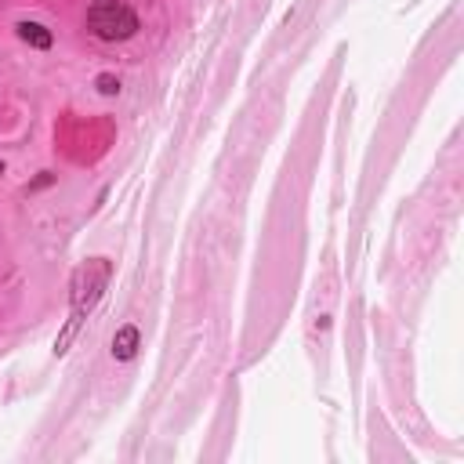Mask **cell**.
Instances as JSON below:
<instances>
[{
    "instance_id": "1",
    "label": "cell",
    "mask_w": 464,
    "mask_h": 464,
    "mask_svg": "<svg viewBox=\"0 0 464 464\" xmlns=\"http://www.w3.org/2000/svg\"><path fill=\"white\" fill-rule=\"evenodd\" d=\"M87 25L98 40H127L138 29V14L120 0H102L87 11Z\"/></svg>"
},
{
    "instance_id": "2",
    "label": "cell",
    "mask_w": 464,
    "mask_h": 464,
    "mask_svg": "<svg viewBox=\"0 0 464 464\" xmlns=\"http://www.w3.org/2000/svg\"><path fill=\"white\" fill-rule=\"evenodd\" d=\"M138 352V326H120L112 337V355L116 359H130Z\"/></svg>"
},
{
    "instance_id": "3",
    "label": "cell",
    "mask_w": 464,
    "mask_h": 464,
    "mask_svg": "<svg viewBox=\"0 0 464 464\" xmlns=\"http://www.w3.org/2000/svg\"><path fill=\"white\" fill-rule=\"evenodd\" d=\"M18 36H22L25 44H33V47H51V33H47L44 25H36V22H22V25H18Z\"/></svg>"
},
{
    "instance_id": "4",
    "label": "cell",
    "mask_w": 464,
    "mask_h": 464,
    "mask_svg": "<svg viewBox=\"0 0 464 464\" xmlns=\"http://www.w3.org/2000/svg\"><path fill=\"white\" fill-rule=\"evenodd\" d=\"M98 91H102V94H116V91H120V80H112V76H98Z\"/></svg>"
},
{
    "instance_id": "5",
    "label": "cell",
    "mask_w": 464,
    "mask_h": 464,
    "mask_svg": "<svg viewBox=\"0 0 464 464\" xmlns=\"http://www.w3.org/2000/svg\"><path fill=\"white\" fill-rule=\"evenodd\" d=\"M0 174H4V163H0Z\"/></svg>"
}]
</instances>
